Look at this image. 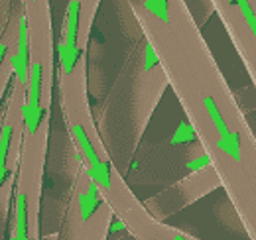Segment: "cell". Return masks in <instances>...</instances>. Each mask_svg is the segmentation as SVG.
Wrapping results in <instances>:
<instances>
[{
	"label": "cell",
	"instance_id": "obj_3",
	"mask_svg": "<svg viewBox=\"0 0 256 240\" xmlns=\"http://www.w3.org/2000/svg\"><path fill=\"white\" fill-rule=\"evenodd\" d=\"M8 42H0V67H2V63L6 60V56H8Z\"/></svg>",
	"mask_w": 256,
	"mask_h": 240
},
{
	"label": "cell",
	"instance_id": "obj_1",
	"mask_svg": "<svg viewBox=\"0 0 256 240\" xmlns=\"http://www.w3.org/2000/svg\"><path fill=\"white\" fill-rule=\"evenodd\" d=\"M158 54L193 134L242 218L256 210V136L199 30L188 2H130Z\"/></svg>",
	"mask_w": 256,
	"mask_h": 240
},
{
	"label": "cell",
	"instance_id": "obj_2",
	"mask_svg": "<svg viewBox=\"0 0 256 240\" xmlns=\"http://www.w3.org/2000/svg\"><path fill=\"white\" fill-rule=\"evenodd\" d=\"M211 6L256 89V0H213Z\"/></svg>",
	"mask_w": 256,
	"mask_h": 240
},
{
	"label": "cell",
	"instance_id": "obj_4",
	"mask_svg": "<svg viewBox=\"0 0 256 240\" xmlns=\"http://www.w3.org/2000/svg\"><path fill=\"white\" fill-rule=\"evenodd\" d=\"M6 178H8V168H0V189H2V185H4Z\"/></svg>",
	"mask_w": 256,
	"mask_h": 240
}]
</instances>
